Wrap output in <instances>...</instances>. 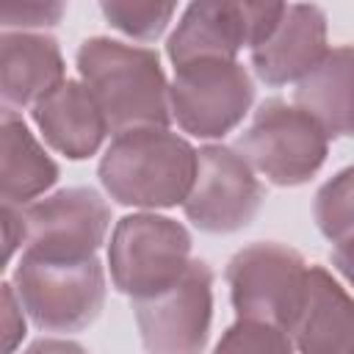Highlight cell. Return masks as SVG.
Here are the masks:
<instances>
[{
  "mask_svg": "<svg viewBox=\"0 0 354 354\" xmlns=\"http://www.w3.org/2000/svg\"><path fill=\"white\" fill-rule=\"evenodd\" d=\"M75 64L105 116L108 133L169 127V80L155 50L91 36L77 47Z\"/></svg>",
  "mask_w": 354,
  "mask_h": 354,
  "instance_id": "6da1fadb",
  "label": "cell"
},
{
  "mask_svg": "<svg viewBox=\"0 0 354 354\" xmlns=\"http://www.w3.org/2000/svg\"><path fill=\"white\" fill-rule=\"evenodd\" d=\"M97 177L111 199L124 207L183 205L196 177V149L169 127H144L113 136Z\"/></svg>",
  "mask_w": 354,
  "mask_h": 354,
  "instance_id": "7a4b0ae2",
  "label": "cell"
},
{
  "mask_svg": "<svg viewBox=\"0 0 354 354\" xmlns=\"http://www.w3.org/2000/svg\"><path fill=\"white\" fill-rule=\"evenodd\" d=\"M11 285L41 332H80L105 304V268L94 257H41L22 252Z\"/></svg>",
  "mask_w": 354,
  "mask_h": 354,
  "instance_id": "3957f363",
  "label": "cell"
},
{
  "mask_svg": "<svg viewBox=\"0 0 354 354\" xmlns=\"http://www.w3.org/2000/svg\"><path fill=\"white\" fill-rule=\"evenodd\" d=\"M191 246V232L180 221L158 213H130L111 232V282L133 301L158 296L185 274Z\"/></svg>",
  "mask_w": 354,
  "mask_h": 354,
  "instance_id": "277c9868",
  "label": "cell"
},
{
  "mask_svg": "<svg viewBox=\"0 0 354 354\" xmlns=\"http://www.w3.org/2000/svg\"><path fill=\"white\" fill-rule=\"evenodd\" d=\"M238 152L268 183L293 188L321 171L329 136L307 111L274 97L254 111L252 124L238 138Z\"/></svg>",
  "mask_w": 354,
  "mask_h": 354,
  "instance_id": "5b68a950",
  "label": "cell"
},
{
  "mask_svg": "<svg viewBox=\"0 0 354 354\" xmlns=\"http://www.w3.org/2000/svg\"><path fill=\"white\" fill-rule=\"evenodd\" d=\"M307 274L310 266L304 257L277 241H260L238 249L224 268L235 315L266 321L285 332L301 310Z\"/></svg>",
  "mask_w": 354,
  "mask_h": 354,
  "instance_id": "8992f818",
  "label": "cell"
},
{
  "mask_svg": "<svg viewBox=\"0 0 354 354\" xmlns=\"http://www.w3.org/2000/svg\"><path fill=\"white\" fill-rule=\"evenodd\" d=\"M254 102V80L241 61L205 58L174 69L169 83L171 119L196 138H224Z\"/></svg>",
  "mask_w": 354,
  "mask_h": 354,
  "instance_id": "52a82bcc",
  "label": "cell"
},
{
  "mask_svg": "<svg viewBox=\"0 0 354 354\" xmlns=\"http://www.w3.org/2000/svg\"><path fill=\"white\" fill-rule=\"evenodd\" d=\"M282 14L285 3H191L166 41V55L174 69L205 58L238 61L243 47L252 50L268 39Z\"/></svg>",
  "mask_w": 354,
  "mask_h": 354,
  "instance_id": "ba28073f",
  "label": "cell"
},
{
  "mask_svg": "<svg viewBox=\"0 0 354 354\" xmlns=\"http://www.w3.org/2000/svg\"><path fill=\"white\" fill-rule=\"evenodd\" d=\"M147 354H202L213 321V271L191 260L185 274L158 296L133 301Z\"/></svg>",
  "mask_w": 354,
  "mask_h": 354,
  "instance_id": "9c48e42d",
  "label": "cell"
},
{
  "mask_svg": "<svg viewBox=\"0 0 354 354\" xmlns=\"http://www.w3.org/2000/svg\"><path fill=\"white\" fill-rule=\"evenodd\" d=\"M263 205V185L249 160L227 144L196 149V177L183 202L188 221L213 235L243 230Z\"/></svg>",
  "mask_w": 354,
  "mask_h": 354,
  "instance_id": "30bf717a",
  "label": "cell"
},
{
  "mask_svg": "<svg viewBox=\"0 0 354 354\" xmlns=\"http://www.w3.org/2000/svg\"><path fill=\"white\" fill-rule=\"evenodd\" d=\"M22 252L94 257L111 227V207L94 188H61L22 207Z\"/></svg>",
  "mask_w": 354,
  "mask_h": 354,
  "instance_id": "8fae6325",
  "label": "cell"
},
{
  "mask_svg": "<svg viewBox=\"0 0 354 354\" xmlns=\"http://www.w3.org/2000/svg\"><path fill=\"white\" fill-rule=\"evenodd\" d=\"M252 69L266 86L299 83L329 53L326 14L310 3H285V14L266 41L249 50Z\"/></svg>",
  "mask_w": 354,
  "mask_h": 354,
  "instance_id": "7c38bea8",
  "label": "cell"
},
{
  "mask_svg": "<svg viewBox=\"0 0 354 354\" xmlns=\"http://www.w3.org/2000/svg\"><path fill=\"white\" fill-rule=\"evenodd\" d=\"M288 335L299 354H354V296L324 266H310L307 293Z\"/></svg>",
  "mask_w": 354,
  "mask_h": 354,
  "instance_id": "4fadbf2b",
  "label": "cell"
},
{
  "mask_svg": "<svg viewBox=\"0 0 354 354\" xmlns=\"http://www.w3.org/2000/svg\"><path fill=\"white\" fill-rule=\"evenodd\" d=\"M66 80L61 47L47 33L3 30L0 36V97L6 111L44 100Z\"/></svg>",
  "mask_w": 354,
  "mask_h": 354,
  "instance_id": "5bb4252c",
  "label": "cell"
},
{
  "mask_svg": "<svg viewBox=\"0 0 354 354\" xmlns=\"http://www.w3.org/2000/svg\"><path fill=\"white\" fill-rule=\"evenodd\" d=\"M30 119L41 138L69 160H86L97 155L108 133L105 116L83 80L66 77L44 100L30 108Z\"/></svg>",
  "mask_w": 354,
  "mask_h": 354,
  "instance_id": "9a60e30c",
  "label": "cell"
},
{
  "mask_svg": "<svg viewBox=\"0 0 354 354\" xmlns=\"http://www.w3.org/2000/svg\"><path fill=\"white\" fill-rule=\"evenodd\" d=\"M296 108L307 111L329 138H354V44H340L296 83Z\"/></svg>",
  "mask_w": 354,
  "mask_h": 354,
  "instance_id": "2e32d148",
  "label": "cell"
},
{
  "mask_svg": "<svg viewBox=\"0 0 354 354\" xmlns=\"http://www.w3.org/2000/svg\"><path fill=\"white\" fill-rule=\"evenodd\" d=\"M0 196L3 205L25 207L44 191H50L61 169L28 130L17 111L3 108L0 119Z\"/></svg>",
  "mask_w": 354,
  "mask_h": 354,
  "instance_id": "e0dca14e",
  "label": "cell"
},
{
  "mask_svg": "<svg viewBox=\"0 0 354 354\" xmlns=\"http://www.w3.org/2000/svg\"><path fill=\"white\" fill-rule=\"evenodd\" d=\"M313 216L321 235L332 243L354 238V163L332 174L315 194Z\"/></svg>",
  "mask_w": 354,
  "mask_h": 354,
  "instance_id": "ac0fdd59",
  "label": "cell"
},
{
  "mask_svg": "<svg viewBox=\"0 0 354 354\" xmlns=\"http://www.w3.org/2000/svg\"><path fill=\"white\" fill-rule=\"evenodd\" d=\"M100 11L108 19V25L122 30L124 36L155 41L171 22L177 6L174 3H138V0H102Z\"/></svg>",
  "mask_w": 354,
  "mask_h": 354,
  "instance_id": "d6986e66",
  "label": "cell"
},
{
  "mask_svg": "<svg viewBox=\"0 0 354 354\" xmlns=\"http://www.w3.org/2000/svg\"><path fill=\"white\" fill-rule=\"evenodd\" d=\"M213 354H296V346L282 326L238 318L224 329Z\"/></svg>",
  "mask_w": 354,
  "mask_h": 354,
  "instance_id": "ffe728a7",
  "label": "cell"
},
{
  "mask_svg": "<svg viewBox=\"0 0 354 354\" xmlns=\"http://www.w3.org/2000/svg\"><path fill=\"white\" fill-rule=\"evenodd\" d=\"M64 17V3H22L3 8V28H50Z\"/></svg>",
  "mask_w": 354,
  "mask_h": 354,
  "instance_id": "44dd1931",
  "label": "cell"
},
{
  "mask_svg": "<svg viewBox=\"0 0 354 354\" xmlns=\"http://www.w3.org/2000/svg\"><path fill=\"white\" fill-rule=\"evenodd\" d=\"M3 354H14V348L25 337V318L22 304L11 282H3Z\"/></svg>",
  "mask_w": 354,
  "mask_h": 354,
  "instance_id": "7402d4cb",
  "label": "cell"
},
{
  "mask_svg": "<svg viewBox=\"0 0 354 354\" xmlns=\"http://www.w3.org/2000/svg\"><path fill=\"white\" fill-rule=\"evenodd\" d=\"M3 230H6V260L14 257V252L22 246L25 227H22V207L3 205Z\"/></svg>",
  "mask_w": 354,
  "mask_h": 354,
  "instance_id": "603a6c76",
  "label": "cell"
},
{
  "mask_svg": "<svg viewBox=\"0 0 354 354\" xmlns=\"http://www.w3.org/2000/svg\"><path fill=\"white\" fill-rule=\"evenodd\" d=\"M22 354H88L80 343L64 340V337H39L33 340Z\"/></svg>",
  "mask_w": 354,
  "mask_h": 354,
  "instance_id": "cb8c5ba5",
  "label": "cell"
},
{
  "mask_svg": "<svg viewBox=\"0 0 354 354\" xmlns=\"http://www.w3.org/2000/svg\"><path fill=\"white\" fill-rule=\"evenodd\" d=\"M332 266L354 288V238H346V241L335 243V249H332Z\"/></svg>",
  "mask_w": 354,
  "mask_h": 354,
  "instance_id": "d4e9b609",
  "label": "cell"
}]
</instances>
